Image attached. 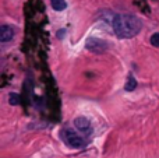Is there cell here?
I'll return each mask as SVG.
<instances>
[{"label":"cell","mask_w":159,"mask_h":158,"mask_svg":"<svg viewBox=\"0 0 159 158\" xmlns=\"http://www.w3.org/2000/svg\"><path fill=\"white\" fill-rule=\"evenodd\" d=\"M110 27L113 28L115 34L117 38L120 39H130L138 35V32L143 28V22L134 14H113L112 21H110Z\"/></svg>","instance_id":"1"},{"label":"cell","mask_w":159,"mask_h":158,"mask_svg":"<svg viewBox=\"0 0 159 158\" xmlns=\"http://www.w3.org/2000/svg\"><path fill=\"white\" fill-rule=\"evenodd\" d=\"M60 139L63 140V143L66 146L71 148H82L87 146L88 139L81 134L80 132H75L70 128H63L60 130Z\"/></svg>","instance_id":"2"},{"label":"cell","mask_w":159,"mask_h":158,"mask_svg":"<svg viewBox=\"0 0 159 158\" xmlns=\"http://www.w3.org/2000/svg\"><path fill=\"white\" fill-rule=\"evenodd\" d=\"M107 48H109V44L106 41H103L101 38H95V36L88 38L87 42H85V49L92 53H96V55L105 53L107 50Z\"/></svg>","instance_id":"3"},{"label":"cell","mask_w":159,"mask_h":158,"mask_svg":"<svg viewBox=\"0 0 159 158\" xmlns=\"http://www.w3.org/2000/svg\"><path fill=\"white\" fill-rule=\"evenodd\" d=\"M73 125H74L75 130L80 132L81 134H84L87 139L91 136V134H92V132H93L89 119H87L85 116H77L74 119V122H73Z\"/></svg>","instance_id":"4"},{"label":"cell","mask_w":159,"mask_h":158,"mask_svg":"<svg viewBox=\"0 0 159 158\" xmlns=\"http://www.w3.org/2000/svg\"><path fill=\"white\" fill-rule=\"evenodd\" d=\"M14 35H16V30L11 25L2 24V27H0V42L4 44V42L11 41L14 38Z\"/></svg>","instance_id":"5"},{"label":"cell","mask_w":159,"mask_h":158,"mask_svg":"<svg viewBox=\"0 0 159 158\" xmlns=\"http://www.w3.org/2000/svg\"><path fill=\"white\" fill-rule=\"evenodd\" d=\"M50 4H52L53 10H56V11H63L67 8L66 0H50Z\"/></svg>","instance_id":"6"},{"label":"cell","mask_w":159,"mask_h":158,"mask_svg":"<svg viewBox=\"0 0 159 158\" xmlns=\"http://www.w3.org/2000/svg\"><path fill=\"white\" fill-rule=\"evenodd\" d=\"M135 87H137V81H135L134 76L129 74V78H127V83H126V86H124V90H126V91H134Z\"/></svg>","instance_id":"7"},{"label":"cell","mask_w":159,"mask_h":158,"mask_svg":"<svg viewBox=\"0 0 159 158\" xmlns=\"http://www.w3.org/2000/svg\"><path fill=\"white\" fill-rule=\"evenodd\" d=\"M8 101H10V105H18L20 104V95L16 94V92H11L10 97H8Z\"/></svg>","instance_id":"8"},{"label":"cell","mask_w":159,"mask_h":158,"mask_svg":"<svg viewBox=\"0 0 159 158\" xmlns=\"http://www.w3.org/2000/svg\"><path fill=\"white\" fill-rule=\"evenodd\" d=\"M149 42H151L152 46H157V48H159V32L152 34L151 38H149Z\"/></svg>","instance_id":"9"}]
</instances>
